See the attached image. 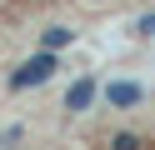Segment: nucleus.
Instances as JSON below:
<instances>
[{"label": "nucleus", "instance_id": "1", "mask_svg": "<svg viewBox=\"0 0 155 150\" xmlns=\"http://www.w3.org/2000/svg\"><path fill=\"white\" fill-rule=\"evenodd\" d=\"M60 75V55H50V50H35L30 60H20V65L10 70V90H40L45 80Z\"/></svg>", "mask_w": 155, "mask_h": 150}, {"label": "nucleus", "instance_id": "2", "mask_svg": "<svg viewBox=\"0 0 155 150\" xmlns=\"http://www.w3.org/2000/svg\"><path fill=\"white\" fill-rule=\"evenodd\" d=\"M100 100L110 110H140L145 105V85L130 75H115V80H100Z\"/></svg>", "mask_w": 155, "mask_h": 150}, {"label": "nucleus", "instance_id": "3", "mask_svg": "<svg viewBox=\"0 0 155 150\" xmlns=\"http://www.w3.org/2000/svg\"><path fill=\"white\" fill-rule=\"evenodd\" d=\"M95 100H100V80L95 75H75L70 90H65V110H70V115H85Z\"/></svg>", "mask_w": 155, "mask_h": 150}, {"label": "nucleus", "instance_id": "4", "mask_svg": "<svg viewBox=\"0 0 155 150\" xmlns=\"http://www.w3.org/2000/svg\"><path fill=\"white\" fill-rule=\"evenodd\" d=\"M75 40H80V30H75V25H60V20L40 30V50H50V55H60V50H70Z\"/></svg>", "mask_w": 155, "mask_h": 150}, {"label": "nucleus", "instance_id": "5", "mask_svg": "<svg viewBox=\"0 0 155 150\" xmlns=\"http://www.w3.org/2000/svg\"><path fill=\"white\" fill-rule=\"evenodd\" d=\"M155 140L150 135H140V130H120V135H110V145L105 150H150Z\"/></svg>", "mask_w": 155, "mask_h": 150}, {"label": "nucleus", "instance_id": "6", "mask_svg": "<svg viewBox=\"0 0 155 150\" xmlns=\"http://www.w3.org/2000/svg\"><path fill=\"white\" fill-rule=\"evenodd\" d=\"M135 35H145V40H155V10H145V15L135 20Z\"/></svg>", "mask_w": 155, "mask_h": 150}, {"label": "nucleus", "instance_id": "7", "mask_svg": "<svg viewBox=\"0 0 155 150\" xmlns=\"http://www.w3.org/2000/svg\"><path fill=\"white\" fill-rule=\"evenodd\" d=\"M90 5H100V0H90Z\"/></svg>", "mask_w": 155, "mask_h": 150}]
</instances>
